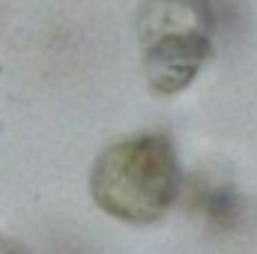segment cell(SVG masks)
I'll return each instance as SVG.
<instances>
[{
    "mask_svg": "<svg viewBox=\"0 0 257 254\" xmlns=\"http://www.w3.org/2000/svg\"><path fill=\"white\" fill-rule=\"evenodd\" d=\"M141 45L168 36V33H189V30H215V12L209 0H147L135 18Z\"/></svg>",
    "mask_w": 257,
    "mask_h": 254,
    "instance_id": "3957f363",
    "label": "cell"
},
{
    "mask_svg": "<svg viewBox=\"0 0 257 254\" xmlns=\"http://www.w3.org/2000/svg\"><path fill=\"white\" fill-rule=\"evenodd\" d=\"M0 254H9V251H6V248H0Z\"/></svg>",
    "mask_w": 257,
    "mask_h": 254,
    "instance_id": "277c9868",
    "label": "cell"
},
{
    "mask_svg": "<svg viewBox=\"0 0 257 254\" xmlns=\"http://www.w3.org/2000/svg\"><path fill=\"white\" fill-rule=\"evenodd\" d=\"M212 54V33L189 30V33H168L144 45V72L147 84L159 96L183 93L203 63Z\"/></svg>",
    "mask_w": 257,
    "mask_h": 254,
    "instance_id": "7a4b0ae2",
    "label": "cell"
},
{
    "mask_svg": "<svg viewBox=\"0 0 257 254\" xmlns=\"http://www.w3.org/2000/svg\"><path fill=\"white\" fill-rule=\"evenodd\" d=\"M183 171L174 141L141 132L108 144L90 171V194L102 212L126 224H153L180 197Z\"/></svg>",
    "mask_w": 257,
    "mask_h": 254,
    "instance_id": "6da1fadb",
    "label": "cell"
}]
</instances>
